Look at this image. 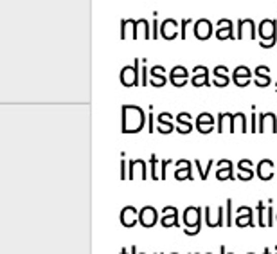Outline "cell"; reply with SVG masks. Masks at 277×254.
Instances as JSON below:
<instances>
[{
  "label": "cell",
  "mask_w": 277,
  "mask_h": 254,
  "mask_svg": "<svg viewBox=\"0 0 277 254\" xmlns=\"http://www.w3.org/2000/svg\"><path fill=\"white\" fill-rule=\"evenodd\" d=\"M150 163H151L150 177H151V179H153V180H158V179H160V175H158V159H157V155H155V153H151Z\"/></svg>",
  "instance_id": "cell-31"
},
{
  "label": "cell",
  "mask_w": 277,
  "mask_h": 254,
  "mask_svg": "<svg viewBox=\"0 0 277 254\" xmlns=\"http://www.w3.org/2000/svg\"><path fill=\"white\" fill-rule=\"evenodd\" d=\"M130 254H138V252H137V247L131 245V247H130ZM143 254H146V252H143Z\"/></svg>",
  "instance_id": "cell-49"
},
{
  "label": "cell",
  "mask_w": 277,
  "mask_h": 254,
  "mask_svg": "<svg viewBox=\"0 0 277 254\" xmlns=\"http://www.w3.org/2000/svg\"><path fill=\"white\" fill-rule=\"evenodd\" d=\"M138 222V211L133 206H128L121 211V224L124 227H135Z\"/></svg>",
  "instance_id": "cell-21"
},
{
  "label": "cell",
  "mask_w": 277,
  "mask_h": 254,
  "mask_svg": "<svg viewBox=\"0 0 277 254\" xmlns=\"http://www.w3.org/2000/svg\"><path fill=\"white\" fill-rule=\"evenodd\" d=\"M146 61L148 60L143 61V71H141V85H143V87H146V85H148V76H150V72H148V67H146Z\"/></svg>",
  "instance_id": "cell-35"
},
{
  "label": "cell",
  "mask_w": 277,
  "mask_h": 254,
  "mask_svg": "<svg viewBox=\"0 0 277 254\" xmlns=\"http://www.w3.org/2000/svg\"><path fill=\"white\" fill-rule=\"evenodd\" d=\"M175 132H178V134H182V135L191 134V132H193V123H191V121H180V123H177Z\"/></svg>",
  "instance_id": "cell-30"
},
{
  "label": "cell",
  "mask_w": 277,
  "mask_h": 254,
  "mask_svg": "<svg viewBox=\"0 0 277 254\" xmlns=\"http://www.w3.org/2000/svg\"><path fill=\"white\" fill-rule=\"evenodd\" d=\"M158 18H157V15H155V20H153V33H151V38H155L157 40L158 38Z\"/></svg>",
  "instance_id": "cell-47"
},
{
  "label": "cell",
  "mask_w": 277,
  "mask_h": 254,
  "mask_svg": "<svg viewBox=\"0 0 277 254\" xmlns=\"http://www.w3.org/2000/svg\"><path fill=\"white\" fill-rule=\"evenodd\" d=\"M259 134H265V132H277V115L273 112H261L259 114V126H257Z\"/></svg>",
  "instance_id": "cell-5"
},
{
  "label": "cell",
  "mask_w": 277,
  "mask_h": 254,
  "mask_svg": "<svg viewBox=\"0 0 277 254\" xmlns=\"http://www.w3.org/2000/svg\"><path fill=\"white\" fill-rule=\"evenodd\" d=\"M166 67H162V65H155L153 69L150 71V76H151V87L158 88V87H164V85L167 83L166 80Z\"/></svg>",
  "instance_id": "cell-22"
},
{
  "label": "cell",
  "mask_w": 277,
  "mask_h": 254,
  "mask_svg": "<svg viewBox=\"0 0 277 254\" xmlns=\"http://www.w3.org/2000/svg\"><path fill=\"white\" fill-rule=\"evenodd\" d=\"M144 110L137 105H124L123 107V134H138L146 124Z\"/></svg>",
  "instance_id": "cell-1"
},
{
  "label": "cell",
  "mask_w": 277,
  "mask_h": 254,
  "mask_svg": "<svg viewBox=\"0 0 277 254\" xmlns=\"http://www.w3.org/2000/svg\"><path fill=\"white\" fill-rule=\"evenodd\" d=\"M128 177H130V180H135V179L146 180L148 179L146 161H143V159L130 161V173H128Z\"/></svg>",
  "instance_id": "cell-10"
},
{
  "label": "cell",
  "mask_w": 277,
  "mask_h": 254,
  "mask_svg": "<svg viewBox=\"0 0 277 254\" xmlns=\"http://www.w3.org/2000/svg\"><path fill=\"white\" fill-rule=\"evenodd\" d=\"M252 76H254L252 71H250L247 65H239V67L234 69L232 81H234V85H236V87L243 88V87H247V85H250V81H252Z\"/></svg>",
  "instance_id": "cell-6"
},
{
  "label": "cell",
  "mask_w": 277,
  "mask_h": 254,
  "mask_svg": "<svg viewBox=\"0 0 277 254\" xmlns=\"http://www.w3.org/2000/svg\"><path fill=\"white\" fill-rule=\"evenodd\" d=\"M207 254H213V252H207Z\"/></svg>",
  "instance_id": "cell-54"
},
{
  "label": "cell",
  "mask_w": 277,
  "mask_h": 254,
  "mask_svg": "<svg viewBox=\"0 0 277 254\" xmlns=\"http://www.w3.org/2000/svg\"><path fill=\"white\" fill-rule=\"evenodd\" d=\"M187 24H191V18H189V16H187V18H184V20L180 22V38H182V40H186Z\"/></svg>",
  "instance_id": "cell-38"
},
{
  "label": "cell",
  "mask_w": 277,
  "mask_h": 254,
  "mask_svg": "<svg viewBox=\"0 0 277 254\" xmlns=\"http://www.w3.org/2000/svg\"><path fill=\"white\" fill-rule=\"evenodd\" d=\"M160 224L164 227H180V222H178V209L173 206H166L162 209V218H160Z\"/></svg>",
  "instance_id": "cell-14"
},
{
  "label": "cell",
  "mask_w": 277,
  "mask_h": 254,
  "mask_svg": "<svg viewBox=\"0 0 277 254\" xmlns=\"http://www.w3.org/2000/svg\"><path fill=\"white\" fill-rule=\"evenodd\" d=\"M194 166H196V170H198V173H200V177H202V180H207V177H209L211 170H213V166H214V161L213 159L207 161L205 168H202V163H200V161H194Z\"/></svg>",
  "instance_id": "cell-28"
},
{
  "label": "cell",
  "mask_w": 277,
  "mask_h": 254,
  "mask_svg": "<svg viewBox=\"0 0 277 254\" xmlns=\"http://www.w3.org/2000/svg\"><path fill=\"white\" fill-rule=\"evenodd\" d=\"M169 81L173 87H178V88L187 85V81H189V72H187V69L182 67V65L173 67L169 72Z\"/></svg>",
  "instance_id": "cell-9"
},
{
  "label": "cell",
  "mask_w": 277,
  "mask_h": 254,
  "mask_svg": "<svg viewBox=\"0 0 277 254\" xmlns=\"http://www.w3.org/2000/svg\"><path fill=\"white\" fill-rule=\"evenodd\" d=\"M211 35H213V24L207 18L196 20V24H194V36L198 40H209Z\"/></svg>",
  "instance_id": "cell-15"
},
{
  "label": "cell",
  "mask_w": 277,
  "mask_h": 254,
  "mask_svg": "<svg viewBox=\"0 0 277 254\" xmlns=\"http://www.w3.org/2000/svg\"><path fill=\"white\" fill-rule=\"evenodd\" d=\"M257 115L256 112H252V115H250V121H252V124H250V134H256L257 132Z\"/></svg>",
  "instance_id": "cell-45"
},
{
  "label": "cell",
  "mask_w": 277,
  "mask_h": 254,
  "mask_svg": "<svg viewBox=\"0 0 277 254\" xmlns=\"http://www.w3.org/2000/svg\"><path fill=\"white\" fill-rule=\"evenodd\" d=\"M254 76H270V69L266 67V65H259V67H256V71H254Z\"/></svg>",
  "instance_id": "cell-41"
},
{
  "label": "cell",
  "mask_w": 277,
  "mask_h": 254,
  "mask_svg": "<svg viewBox=\"0 0 277 254\" xmlns=\"http://www.w3.org/2000/svg\"><path fill=\"white\" fill-rule=\"evenodd\" d=\"M263 254H272V252H270V249H265V252Z\"/></svg>",
  "instance_id": "cell-51"
},
{
  "label": "cell",
  "mask_w": 277,
  "mask_h": 254,
  "mask_svg": "<svg viewBox=\"0 0 277 254\" xmlns=\"http://www.w3.org/2000/svg\"><path fill=\"white\" fill-rule=\"evenodd\" d=\"M220 254H229V252H227V250H225V245L220 247ZM230 254H234V252H230Z\"/></svg>",
  "instance_id": "cell-50"
},
{
  "label": "cell",
  "mask_w": 277,
  "mask_h": 254,
  "mask_svg": "<svg viewBox=\"0 0 277 254\" xmlns=\"http://www.w3.org/2000/svg\"><path fill=\"white\" fill-rule=\"evenodd\" d=\"M144 35V38H151L150 33V22L146 18H141V20H135V33H133V40H138L141 36Z\"/></svg>",
  "instance_id": "cell-25"
},
{
  "label": "cell",
  "mask_w": 277,
  "mask_h": 254,
  "mask_svg": "<svg viewBox=\"0 0 277 254\" xmlns=\"http://www.w3.org/2000/svg\"><path fill=\"white\" fill-rule=\"evenodd\" d=\"M193 254H194V252H193Z\"/></svg>",
  "instance_id": "cell-58"
},
{
  "label": "cell",
  "mask_w": 277,
  "mask_h": 254,
  "mask_svg": "<svg viewBox=\"0 0 277 254\" xmlns=\"http://www.w3.org/2000/svg\"><path fill=\"white\" fill-rule=\"evenodd\" d=\"M216 179L218 180H234L236 179L232 173V166H227V168H222V170H218Z\"/></svg>",
  "instance_id": "cell-29"
},
{
  "label": "cell",
  "mask_w": 277,
  "mask_h": 254,
  "mask_svg": "<svg viewBox=\"0 0 277 254\" xmlns=\"http://www.w3.org/2000/svg\"><path fill=\"white\" fill-rule=\"evenodd\" d=\"M138 65H141V60H135L133 65H128L121 71V83L124 87H137L141 85V72H138Z\"/></svg>",
  "instance_id": "cell-4"
},
{
  "label": "cell",
  "mask_w": 277,
  "mask_h": 254,
  "mask_svg": "<svg viewBox=\"0 0 277 254\" xmlns=\"http://www.w3.org/2000/svg\"><path fill=\"white\" fill-rule=\"evenodd\" d=\"M173 115L167 114V112H162V114H158L157 117V130L160 132L162 135H167L177 128V124H173V119H171Z\"/></svg>",
  "instance_id": "cell-17"
},
{
  "label": "cell",
  "mask_w": 277,
  "mask_h": 254,
  "mask_svg": "<svg viewBox=\"0 0 277 254\" xmlns=\"http://www.w3.org/2000/svg\"><path fill=\"white\" fill-rule=\"evenodd\" d=\"M180 121H191L189 112H180V114L177 115V123H180Z\"/></svg>",
  "instance_id": "cell-46"
},
{
  "label": "cell",
  "mask_w": 277,
  "mask_h": 254,
  "mask_svg": "<svg viewBox=\"0 0 277 254\" xmlns=\"http://www.w3.org/2000/svg\"><path fill=\"white\" fill-rule=\"evenodd\" d=\"M175 179L177 180H193L194 175H193V168H191V163L187 161L184 166H178L177 171H175Z\"/></svg>",
  "instance_id": "cell-26"
},
{
  "label": "cell",
  "mask_w": 277,
  "mask_h": 254,
  "mask_svg": "<svg viewBox=\"0 0 277 254\" xmlns=\"http://www.w3.org/2000/svg\"><path fill=\"white\" fill-rule=\"evenodd\" d=\"M155 254H162V252H155Z\"/></svg>",
  "instance_id": "cell-53"
},
{
  "label": "cell",
  "mask_w": 277,
  "mask_h": 254,
  "mask_svg": "<svg viewBox=\"0 0 277 254\" xmlns=\"http://www.w3.org/2000/svg\"><path fill=\"white\" fill-rule=\"evenodd\" d=\"M249 254H254V252H249Z\"/></svg>",
  "instance_id": "cell-56"
},
{
  "label": "cell",
  "mask_w": 277,
  "mask_h": 254,
  "mask_svg": "<svg viewBox=\"0 0 277 254\" xmlns=\"http://www.w3.org/2000/svg\"><path fill=\"white\" fill-rule=\"evenodd\" d=\"M232 117L234 114H230V112H220L218 114V134H225V132L232 134Z\"/></svg>",
  "instance_id": "cell-23"
},
{
  "label": "cell",
  "mask_w": 277,
  "mask_h": 254,
  "mask_svg": "<svg viewBox=\"0 0 277 254\" xmlns=\"http://www.w3.org/2000/svg\"><path fill=\"white\" fill-rule=\"evenodd\" d=\"M158 220L157 209L151 206H144L143 209L138 211V224L143 227H153Z\"/></svg>",
  "instance_id": "cell-11"
},
{
  "label": "cell",
  "mask_w": 277,
  "mask_h": 254,
  "mask_svg": "<svg viewBox=\"0 0 277 254\" xmlns=\"http://www.w3.org/2000/svg\"><path fill=\"white\" fill-rule=\"evenodd\" d=\"M259 45L263 49H272L277 42V22L265 18L259 24Z\"/></svg>",
  "instance_id": "cell-3"
},
{
  "label": "cell",
  "mask_w": 277,
  "mask_h": 254,
  "mask_svg": "<svg viewBox=\"0 0 277 254\" xmlns=\"http://www.w3.org/2000/svg\"><path fill=\"white\" fill-rule=\"evenodd\" d=\"M237 168H239V170H252V161H249V159L239 161V163H237Z\"/></svg>",
  "instance_id": "cell-44"
},
{
  "label": "cell",
  "mask_w": 277,
  "mask_h": 254,
  "mask_svg": "<svg viewBox=\"0 0 277 254\" xmlns=\"http://www.w3.org/2000/svg\"><path fill=\"white\" fill-rule=\"evenodd\" d=\"M121 179L126 180L128 179V161H121Z\"/></svg>",
  "instance_id": "cell-43"
},
{
  "label": "cell",
  "mask_w": 277,
  "mask_h": 254,
  "mask_svg": "<svg viewBox=\"0 0 277 254\" xmlns=\"http://www.w3.org/2000/svg\"><path fill=\"white\" fill-rule=\"evenodd\" d=\"M225 226L227 227H230L232 226V200L230 199H227V202H225Z\"/></svg>",
  "instance_id": "cell-33"
},
{
  "label": "cell",
  "mask_w": 277,
  "mask_h": 254,
  "mask_svg": "<svg viewBox=\"0 0 277 254\" xmlns=\"http://www.w3.org/2000/svg\"><path fill=\"white\" fill-rule=\"evenodd\" d=\"M256 173H257V177L261 180H265V182L273 179V161H270V159L259 161V164H257V168H256Z\"/></svg>",
  "instance_id": "cell-20"
},
{
  "label": "cell",
  "mask_w": 277,
  "mask_h": 254,
  "mask_svg": "<svg viewBox=\"0 0 277 254\" xmlns=\"http://www.w3.org/2000/svg\"><path fill=\"white\" fill-rule=\"evenodd\" d=\"M227 166H232V163H230L229 159H222L220 163H218L216 170H222V168H227Z\"/></svg>",
  "instance_id": "cell-48"
},
{
  "label": "cell",
  "mask_w": 277,
  "mask_h": 254,
  "mask_svg": "<svg viewBox=\"0 0 277 254\" xmlns=\"http://www.w3.org/2000/svg\"><path fill=\"white\" fill-rule=\"evenodd\" d=\"M160 36L164 40H175L180 36V24L175 18H167L160 24Z\"/></svg>",
  "instance_id": "cell-7"
},
{
  "label": "cell",
  "mask_w": 277,
  "mask_h": 254,
  "mask_svg": "<svg viewBox=\"0 0 277 254\" xmlns=\"http://www.w3.org/2000/svg\"><path fill=\"white\" fill-rule=\"evenodd\" d=\"M247 130H249L247 115L243 112H236L232 117V134H245Z\"/></svg>",
  "instance_id": "cell-24"
},
{
  "label": "cell",
  "mask_w": 277,
  "mask_h": 254,
  "mask_svg": "<svg viewBox=\"0 0 277 254\" xmlns=\"http://www.w3.org/2000/svg\"><path fill=\"white\" fill-rule=\"evenodd\" d=\"M236 179H239V180H252L254 179V171L252 170H239V175H237Z\"/></svg>",
  "instance_id": "cell-36"
},
{
  "label": "cell",
  "mask_w": 277,
  "mask_h": 254,
  "mask_svg": "<svg viewBox=\"0 0 277 254\" xmlns=\"http://www.w3.org/2000/svg\"><path fill=\"white\" fill-rule=\"evenodd\" d=\"M191 83L194 85L196 88H200V87H211V81H209V69L207 67H194L193 69V80H191Z\"/></svg>",
  "instance_id": "cell-12"
},
{
  "label": "cell",
  "mask_w": 277,
  "mask_h": 254,
  "mask_svg": "<svg viewBox=\"0 0 277 254\" xmlns=\"http://www.w3.org/2000/svg\"><path fill=\"white\" fill-rule=\"evenodd\" d=\"M254 216H252V209L247 206H241L237 209V216H236V226L237 227H254Z\"/></svg>",
  "instance_id": "cell-18"
},
{
  "label": "cell",
  "mask_w": 277,
  "mask_h": 254,
  "mask_svg": "<svg viewBox=\"0 0 277 254\" xmlns=\"http://www.w3.org/2000/svg\"><path fill=\"white\" fill-rule=\"evenodd\" d=\"M245 33L250 40H256V25H254L252 18H241V20L237 22V33H236L237 40H241L243 36H245Z\"/></svg>",
  "instance_id": "cell-13"
},
{
  "label": "cell",
  "mask_w": 277,
  "mask_h": 254,
  "mask_svg": "<svg viewBox=\"0 0 277 254\" xmlns=\"http://www.w3.org/2000/svg\"><path fill=\"white\" fill-rule=\"evenodd\" d=\"M173 254H178V252H173Z\"/></svg>",
  "instance_id": "cell-55"
},
{
  "label": "cell",
  "mask_w": 277,
  "mask_h": 254,
  "mask_svg": "<svg viewBox=\"0 0 277 254\" xmlns=\"http://www.w3.org/2000/svg\"><path fill=\"white\" fill-rule=\"evenodd\" d=\"M155 130H157V128H155V115L151 114V107H150V114H148V132L153 134Z\"/></svg>",
  "instance_id": "cell-39"
},
{
  "label": "cell",
  "mask_w": 277,
  "mask_h": 254,
  "mask_svg": "<svg viewBox=\"0 0 277 254\" xmlns=\"http://www.w3.org/2000/svg\"><path fill=\"white\" fill-rule=\"evenodd\" d=\"M213 74H214V80H213L214 87H227V85L230 83L229 69H227L225 65H218V67H214Z\"/></svg>",
  "instance_id": "cell-19"
},
{
  "label": "cell",
  "mask_w": 277,
  "mask_h": 254,
  "mask_svg": "<svg viewBox=\"0 0 277 254\" xmlns=\"http://www.w3.org/2000/svg\"><path fill=\"white\" fill-rule=\"evenodd\" d=\"M184 226L186 231L184 233L187 236H196L200 231H202V209L196 206H189L184 211Z\"/></svg>",
  "instance_id": "cell-2"
},
{
  "label": "cell",
  "mask_w": 277,
  "mask_h": 254,
  "mask_svg": "<svg viewBox=\"0 0 277 254\" xmlns=\"http://www.w3.org/2000/svg\"><path fill=\"white\" fill-rule=\"evenodd\" d=\"M196 128H198V132L203 135L211 134L214 128V117L209 114V112H200V115L196 117Z\"/></svg>",
  "instance_id": "cell-16"
},
{
  "label": "cell",
  "mask_w": 277,
  "mask_h": 254,
  "mask_svg": "<svg viewBox=\"0 0 277 254\" xmlns=\"http://www.w3.org/2000/svg\"><path fill=\"white\" fill-rule=\"evenodd\" d=\"M216 27H218L216 29L218 40H227V38H230V40H237L236 33H234V25L229 18H220L216 24Z\"/></svg>",
  "instance_id": "cell-8"
},
{
  "label": "cell",
  "mask_w": 277,
  "mask_h": 254,
  "mask_svg": "<svg viewBox=\"0 0 277 254\" xmlns=\"http://www.w3.org/2000/svg\"><path fill=\"white\" fill-rule=\"evenodd\" d=\"M257 214H259V227H266V211H265V204L257 202L256 206Z\"/></svg>",
  "instance_id": "cell-32"
},
{
  "label": "cell",
  "mask_w": 277,
  "mask_h": 254,
  "mask_svg": "<svg viewBox=\"0 0 277 254\" xmlns=\"http://www.w3.org/2000/svg\"><path fill=\"white\" fill-rule=\"evenodd\" d=\"M173 163V161H169V159H166V161H162V163H160V179H166L167 175H166V171H167V166H169V164Z\"/></svg>",
  "instance_id": "cell-40"
},
{
  "label": "cell",
  "mask_w": 277,
  "mask_h": 254,
  "mask_svg": "<svg viewBox=\"0 0 277 254\" xmlns=\"http://www.w3.org/2000/svg\"><path fill=\"white\" fill-rule=\"evenodd\" d=\"M275 220H277V216H275Z\"/></svg>",
  "instance_id": "cell-57"
},
{
  "label": "cell",
  "mask_w": 277,
  "mask_h": 254,
  "mask_svg": "<svg viewBox=\"0 0 277 254\" xmlns=\"http://www.w3.org/2000/svg\"><path fill=\"white\" fill-rule=\"evenodd\" d=\"M121 254H128V250H126V249H123V250H121Z\"/></svg>",
  "instance_id": "cell-52"
},
{
  "label": "cell",
  "mask_w": 277,
  "mask_h": 254,
  "mask_svg": "<svg viewBox=\"0 0 277 254\" xmlns=\"http://www.w3.org/2000/svg\"><path fill=\"white\" fill-rule=\"evenodd\" d=\"M225 226V211L223 207H218V227Z\"/></svg>",
  "instance_id": "cell-42"
},
{
  "label": "cell",
  "mask_w": 277,
  "mask_h": 254,
  "mask_svg": "<svg viewBox=\"0 0 277 254\" xmlns=\"http://www.w3.org/2000/svg\"><path fill=\"white\" fill-rule=\"evenodd\" d=\"M254 83H256L257 88H265V87H268V85L272 83V80H270V76H256Z\"/></svg>",
  "instance_id": "cell-34"
},
{
  "label": "cell",
  "mask_w": 277,
  "mask_h": 254,
  "mask_svg": "<svg viewBox=\"0 0 277 254\" xmlns=\"http://www.w3.org/2000/svg\"><path fill=\"white\" fill-rule=\"evenodd\" d=\"M133 33H135V20L133 18H124V20H121V38H123V40H126L128 35L133 38Z\"/></svg>",
  "instance_id": "cell-27"
},
{
  "label": "cell",
  "mask_w": 277,
  "mask_h": 254,
  "mask_svg": "<svg viewBox=\"0 0 277 254\" xmlns=\"http://www.w3.org/2000/svg\"><path fill=\"white\" fill-rule=\"evenodd\" d=\"M273 200L270 202L268 209H266V227H272L273 226Z\"/></svg>",
  "instance_id": "cell-37"
}]
</instances>
